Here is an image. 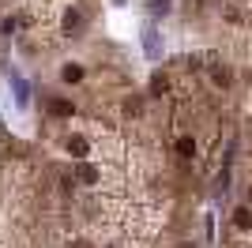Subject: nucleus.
<instances>
[{
  "label": "nucleus",
  "mask_w": 252,
  "mask_h": 248,
  "mask_svg": "<svg viewBox=\"0 0 252 248\" xmlns=\"http://www.w3.org/2000/svg\"><path fill=\"white\" fill-rule=\"evenodd\" d=\"M12 90H15V102L27 109V102H30V87H27V79H23L19 72H12Z\"/></svg>",
  "instance_id": "obj_1"
},
{
  "label": "nucleus",
  "mask_w": 252,
  "mask_h": 248,
  "mask_svg": "<svg viewBox=\"0 0 252 248\" xmlns=\"http://www.w3.org/2000/svg\"><path fill=\"white\" fill-rule=\"evenodd\" d=\"M64 30H68V34H79V30H83V15L75 12V8L64 15Z\"/></svg>",
  "instance_id": "obj_2"
},
{
  "label": "nucleus",
  "mask_w": 252,
  "mask_h": 248,
  "mask_svg": "<svg viewBox=\"0 0 252 248\" xmlns=\"http://www.w3.org/2000/svg\"><path fill=\"white\" fill-rule=\"evenodd\" d=\"M60 79H64V83H79V79H83V68H79V64H64V68H60Z\"/></svg>",
  "instance_id": "obj_3"
},
{
  "label": "nucleus",
  "mask_w": 252,
  "mask_h": 248,
  "mask_svg": "<svg viewBox=\"0 0 252 248\" xmlns=\"http://www.w3.org/2000/svg\"><path fill=\"white\" fill-rule=\"evenodd\" d=\"M143 45H147V53H151V57H158V49H162V42H158V34H154L151 27L143 30Z\"/></svg>",
  "instance_id": "obj_4"
},
{
  "label": "nucleus",
  "mask_w": 252,
  "mask_h": 248,
  "mask_svg": "<svg viewBox=\"0 0 252 248\" xmlns=\"http://www.w3.org/2000/svg\"><path fill=\"white\" fill-rule=\"evenodd\" d=\"M49 109H53L56 117H72V113H75V105L64 102V98H53V102H49Z\"/></svg>",
  "instance_id": "obj_5"
},
{
  "label": "nucleus",
  "mask_w": 252,
  "mask_h": 248,
  "mask_svg": "<svg viewBox=\"0 0 252 248\" xmlns=\"http://www.w3.org/2000/svg\"><path fill=\"white\" fill-rule=\"evenodd\" d=\"M79 181H83V184H94V181H98V169H94V165H79Z\"/></svg>",
  "instance_id": "obj_6"
},
{
  "label": "nucleus",
  "mask_w": 252,
  "mask_h": 248,
  "mask_svg": "<svg viewBox=\"0 0 252 248\" xmlns=\"http://www.w3.org/2000/svg\"><path fill=\"white\" fill-rule=\"evenodd\" d=\"M68 150H72V154H79V158H83V154H87V139H68Z\"/></svg>",
  "instance_id": "obj_7"
},
{
  "label": "nucleus",
  "mask_w": 252,
  "mask_h": 248,
  "mask_svg": "<svg viewBox=\"0 0 252 248\" xmlns=\"http://www.w3.org/2000/svg\"><path fill=\"white\" fill-rule=\"evenodd\" d=\"M192 150H196V143H192V139H181V143H177V154H184V158H188Z\"/></svg>",
  "instance_id": "obj_8"
},
{
  "label": "nucleus",
  "mask_w": 252,
  "mask_h": 248,
  "mask_svg": "<svg viewBox=\"0 0 252 248\" xmlns=\"http://www.w3.org/2000/svg\"><path fill=\"white\" fill-rule=\"evenodd\" d=\"M166 87H169V83H166V75H154V83H151V90H154V94H162Z\"/></svg>",
  "instance_id": "obj_9"
},
{
  "label": "nucleus",
  "mask_w": 252,
  "mask_h": 248,
  "mask_svg": "<svg viewBox=\"0 0 252 248\" xmlns=\"http://www.w3.org/2000/svg\"><path fill=\"white\" fill-rule=\"evenodd\" d=\"M249 222H252L249 211H237V226H241V230H249Z\"/></svg>",
  "instance_id": "obj_10"
},
{
  "label": "nucleus",
  "mask_w": 252,
  "mask_h": 248,
  "mask_svg": "<svg viewBox=\"0 0 252 248\" xmlns=\"http://www.w3.org/2000/svg\"><path fill=\"white\" fill-rule=\"evenodd\" d=\"M113 4H125V0H113Z\"/></svg>",
  "instance_id": "obj_11"
}]
</instances>
